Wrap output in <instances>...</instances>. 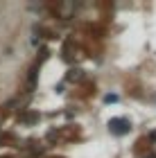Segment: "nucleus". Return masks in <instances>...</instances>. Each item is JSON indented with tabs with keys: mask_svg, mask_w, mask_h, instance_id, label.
<instances>
[{
	"mask_svg": "<svg viewBox=\"0 0 156 158\" xmlns=\"http://www.w3.org/2000/svg\"><path fill=\"white\" fill-rule=\"evenodd\" d=\"M109 129L116 135H124V133L131 131V124H129V120H127V118H111L109 120Z\"/></svg>",
	"mask_w": 156,
	"mask_h": 158,
	"instance_id": "obj_1",
	"label": "nucleus"
},
{
	"mask_svg": "<svg viewBox=\"0 0 156 158\" xmlns=\"http://www.w3.org/2000/svg\"><path fill=\"white\" fill-rule=\"evenodd\" d=\"M104 102H106V104H113V102H118V95H106V97H104Z\"/></svg>",
	"mask_w": 156,
	"mask_h": 158,
	"instance_id": "obj_2",
	"label": "nucleus"
}]
</instances>
